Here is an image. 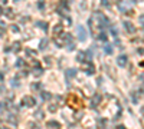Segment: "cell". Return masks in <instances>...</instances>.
I'll return each mask as SVG.
<instances>
[{"label": "cell", "mask_w": 144, "mask_h": 129, "mask_svg": "<svg viewBox=\"0 0 144 129\" xmlns=\"http://www.w3.org/2000/svg\"><path fill=\"white\" fill-rule=\"evenodd\" d=\"M99 102H101V95H95L92 97V100H91V108H95Z\"/></svg>", "instance_id": "7"}, {"label": "cell", "mask_w": 144, "mask_h": 129, "mask_svg": "<svg viewBox=\"0 0 144 129\" xmlns=\"http://www.w3.org/2000/svg\"><path fill=\"white\" fill-rule=\"evenodd\" d=\"M65 76H66V79H68V81H71L72 78H75V76H77V69H68V70H66V73H65Z\"/></svg>", "instance_id": "6"}, {"label": "cell", "mask_w": 144, "mask_h": 129, "mask_svg": "<svg viewBox=\"0 0 144 129\" xmlns=\"http://www.w3.org/2000/svg\"><path fill=\"white\" fill-rule=\"evenodd\" d=\"M12 30H13V32H19V27H17V26H12Z\"/></svg>", "instance_id": "29"}, {"label": "cell", "mask_w": 144, "mask_h": 129, "mask_svg": "<svg viewBox=\"0 0 144 129\" xmlns=\"http://www.w3.org/2000/svg\"><path fill=\"white\" fill-rule=\"evenodd\" d=\"M3 109H4V103H0V112H1Z\"/></svg>", "instance_id": "30"}, {"label": "cell", "mask_w": 144, "mask_h": 129, "mask_svg": "<svg viewBox=\"0 0 144 129\" xmlns=\"http://www.w3.org/2000/svg\"><path fill=\"white\" fill-rule=\"evenodd\" d=\"M98 39L105 42V40H107V33H105V32H101V33H99V36H98Z\"/></svg>", "instance_id": "16"}, {"label": "cell", "mask_w": 144, "mask_h": 129, "mask_svg": "<svg viewBox=\"0 0 144 129\" xmlns=\"http://www.w3.org/2000/svg\"><path fill=\"white\" fill-rule=\"evenodd\" d=\"M48 109L50 111V112H55V111L58 109V105H50V106H49Z\"/></svg>", "instance_id": "18"}, {"label": "cell", "mask_w": 144, "mask_h": 129, "mask_svg": "<svg viewBox=\"0 0 144 129\" xmlns=\"http://www.w3.org/2000/svg\"><path fill=\"white\" fill-rule=\"evenodd\" d=\"M61 32H62V26L59 24V26H56V27H55V33H61Z\"/></svg>", "instance_id": "20"}, {"label": "cell", "mask_w": 144, "mask_h": 129, "mask_svg": "<svg viewBox=\"0 0 144 129\" xmlns=\"http://www.w3.org/2000/svg\"><path fill=\"white\" fill-rule=\"evenodd\" d=\"M36 26L40 27V29H43V30H48V23H45V22H38Z\"/></svg>", "instance_id": "10"}, {"label": "cell", "mask_w": 144, "mask_h": 129, "mask_svg": "<svg viewBox=\"0 0 144 129\" xmlns=\"http://www.w3.org/2000/svg\"><path fill=\"white\" fill-rule=\"evenodd\" d=\"M111 32H112V34H114V36H117V34H118V30H117L115 27H112V29H111Z\"/></svg>", "instance_id": "24"}, {"label": "cell", "mask_w": 144, "mask_h": 129, "mask_svg": "<svg viewBox=\"0 0 144 129\" xmlns=\"http://www.w3.org/2000/svg\"><path fill=\"white\" fill-rule=\"evenodd\" d=\"M12 85H13L15 88H17V86H19V82H17L16 79H15V81H12Z\"/></svg>", "instance_id": "25"}, {"label": "cell", "mask_w": 144, "mask_h": 129, "mask_svg": "<svg viewBox=\"0 0 144 129\" xmlns=\"http://www.w3.org/2000/svg\"><path fill=\"white\" fill-rule=\"evenodd\" d=\"M36 119H42L43 118V111H40V109H38L36 112H35V115H33Z\"/></svg>", "instance_id": "11"}, {"label": "cell", "mask_w": 144, "mask_h": 129, "mask_svg": "<svg viewBox=\"0 0 144 129\" xmlns=\"http://www.w3.org/2000/svg\"><path fill=\"white\" fill-rule=\"evenodd\" d=\"M15 1H19V0H15Z\"/></svg>", "instance_id": "34"}, {"label": "cell", "mask_w": 144, "mask_h": 129, "mask_svg": "<svg viewBox=\"0 0 144 129\" xmlns=\"http://www.w3.org/2000/svg\"><path fill=\"white\" fill-rule=\"evenodd\" d=\"M46 126L48 128H61V123L56 122V121H48L46 122Z\"/></svg>", "instance_id": "8"}, {"label": "cell", "mask_w": 144, "mask_h": 129, "mask_svg": "<svg viewBox=\"0 0 144 129\" xmlns=\"http://www.w3.org/2000/svg\"><path fill=\"white\" fill-rule=\"evenodd\" d=\"M128 63V59L127 56H124V55H120L118 57H117V64L120 66V67H125Z\"/></svg>", "instance_id": "3"}, {"label": "cell", "mask_w": 144, "mask_h": 129, "mask_svg": "<svg viewBox=\"0 0 144 129\" xmlns=\"http://www.w3.org/2000/svg\"><path fill=\"white\" fill-rule=\"evenodd\" d=\"M39 88H40V83H33L32 86H30V89H32L33 92H36V90H39Z\"/></svg>", "instance_id": "17"}, {"label": "cell", "mask_w": 144, "mask_h": 129, "mask_svg": "<svg viewBox=\"0 0 144 129\" xmlns=\"http://www.w3.org/2000/svg\"><path fill=\"white\" fill-rule=\"evenodd\" d=\"M81 63H82V66L85 67V70H86V73H88V75H92V73H94L95 67H94V64H92V63H86L85 60H84V62H81Z\"/></svg>", "instance_id": "4"}, {"label": "cell", "mask_w": 144, "mask_h": 129, "mask_svg": "<svg viewBox=\"0 0 144 129\" xmlns=\"http://www.w3.org/2000/svg\"><path fill=\"white\" fill-rule=\"evenodd\" d=\"M45 63L48 64V66H50V64H52V60H50V57H45Z\"/></svg>", "instance_id": "21"}, {"label": "cell", "mask_w": 144, "mask_h": 129, "mask_svg": "<svg viewBox=\"0 0 144 129\" xmlns=\"http://www.w3.org/2000/svg\"><path fill=\"white\" fill-rule=\"evenodd\" d=\"M77 34H78V39H79L81 42H85L86 40V30H85V27L82 24L77 26Z\"/></svg>", "instance_id": "1"}, {"label": "cell", "mask_w": 144, "mask_h": 129, "mask_svg": "<svg viewBox=\"0 0 144 129\" xmlns=\"http://www.w3.org/2000/svg\"><path fill=\"white\" fill-rule=\"evenodd\" d=\"M1 15H3V9L0 7V16H1Z\"/></svg>", "instance_id": "32"}, {"label": "cell", "mask_w": 144, "mask_h": 129, "mask_svg": "<svg viewBox=\"0 0 144 129\" xmlns=\"http://www.w3.org/2000/svg\"><path fill=\"white\" fill-rule=\"evenodd\" d=\"M12 48H13V52H15V53H17V52L20 50V42H15V43L12 45Z\"/></svg>", "instance_id": "12"}, {"label": "cell", "mask_w": 144, "mask_h": 129, "mask_svg": "<svg viewBox=\"0 0 144 129\" xmlns=\"http://www.w3.org/2000/svg\"><path fill=\"white\" fill-rule=\"evenodd\" d=\"M104 52H105L107 55H111L112 53V46L111 45H105V46H104Z\"/></svg>", "instance_id": "13"}, {"label": "cell", "mask_w": 144, "mask_h": 129, "mask_svg": "<svg viewBox=\"0 0 144 129\" xmlns=\"http://www.w3.org/2000/svg\"><path fill=\"white\" fill-rule=\"evenodd\" d=\"M1 3H6V0H1Z\"/></svg>", "instance_id": "33"}, {"label": "cell", "mask_w": 144, "mask_h": 129, "mask_svg": "<svg viewBox=\"0 0 144 129\" xmlns=\"http://www.w3.org/2000/svg\"><path fill=\"white\" fill-rule=\"evenodd\" d=\"M50 97H52V95H50L49 92H42V99H43V100H49Z\"/></svg>", "instance_id": "15"}, {"label": "cell", "mask_w": 144, "mask_h": 129, "mask_svg": "<svg viewBox=\"0 0 144 129\" xmlns=\"http://www.w3.org/2000/svg\"><path fill=\"white\" fill-rule=\"evenodd\" d=\"M4 79V76H3V73H0V81H3Z\"/></svg>", "instance_id": "31"}, {"label": "cell", "mask_w": 144, "mask_h": 129, "mask_svg": "<svg viewBox=\"0 0 144 129\" xmlns=\"http://www.w3.org/2000/svg\"><path fill=\"white\" fill-rule=\"evenodd\" d=\"M143 22H144V16L140 15V26H143Z\"/></svg>", "instance_id": "26"}, {"label": "cell", "mask_w": 144, "mask_h": 129, "mask_svg": "<svg viewBox=\"0 0 144 129\" xmlns=\"http://www.w3.org/2000/svg\"><path fill=\"white\" fill-rule=\"evenodd\" d=\"M48 39H42V40H40V43H39V49H40V50H45V49L48 48Z\"/></svg>", "instance_id": "9"}, {"label": "cell", "mask_w": 144, "mask_h": 129, "mask_svg": "<svg viewBox=\"0 0 144 129\" xmlns=\"http://www.w3.org/2000/svg\"><path fill=\"white\" fill-rule=\"evenodd\" d=\"M101 3H102L104 6H108V4H110V3H108V0H101Z\"/></svg>", "instance_id": "28"}, {"label": "cell", "mask_w": 144, "mask_h": 129, "mask_svg": "<svg viewBox=\"0 0 144 129\" xmlns=\"http://www.w3.org/2000/svg\"><path fill=\"white\" fill-rule=\"evenodd\" d=\"M6 15H7L9 17H12L13 16V10H12V9H7V10H6Z\"/></svg>", "instance_id": "19"}, {"label": "cell", "mask_w": 144, "mask_h": 129, "mask_svg": "<svg viewBox=\"0 0 144 129\" xmlns=\"http://www.w3.org/2000/svg\"><path fill=\"white\" fill-rule=\"evenodd\" d=\"M123 24H124V29H125L128 33H134L135 32V26H133L131 22H124Z\"/></svg>", "instance_id": "5"}, {"label": "cell", "mask_w": 144, "mask_h": 129, "mask_svg": "<svg viewBox=\"0 0 144 129\" xmlns=\"http://www.w3.org/2000/svg\"><path fill=\"white\" fill-rule=\"evenodd\" d=\"M77 60H78V62H84V60H85V53H84V52L78 53V56H77Z\"/></svg>", "instance_id": "14"}, {"label": "cell", "mask_w": 144, "mask_h": 129, "mask_svg": "<svg viewBox=\"0 0 144 129\" xmlns=\"http://www.w3.org/2000/svg\"><path fill=\"white\" fill-rule=\"evenodd\" d=\"M68 50H74V49H75V45H74V43H71V45H68Z\"/></svg>", "instance_id": "23"}, {"label": "cell", "mask_w": 144, "mask_h": 129, "mask_svg": "<svg viewBox=\"0 0 144 129\" xmlns=\"http://www.w3.org/2000/svg\"><path fill=\"white\" fill-rule=\"evenodd\" d=\"M17 66H22V64H25V62H23V60H22V59H19V60H17Z\"/></svg>", "instance_id": "27"}, {"label": "cell", "mask_w": 144, "mask_h": 129, "mask_svg": "<svg viewBox=\"0 0 144 129\" xmlns=\"http://www.w3.org/2000/svg\"><path fill=\"white\" fill-rule=\"evenodd\" d=\"M22 105H25V106H35V105H36V100H35V97H32V96H23Z\"/></svg>", "instance_id": "2"}, {"label": "cell", "mask_w": 144, "mask_h": 129, "mask_svg": "<svg viewBox=\"0 0 144 129\" xmlns=\"http://www.w3.org/2000/svg\"><path fill=\"white\" fill-rule=\"evenodd\" d=\"M38 72H33V75H36V76H40L42 75V69H36Z\"/></svg>", "instance_id": "22"}]
</instances>
